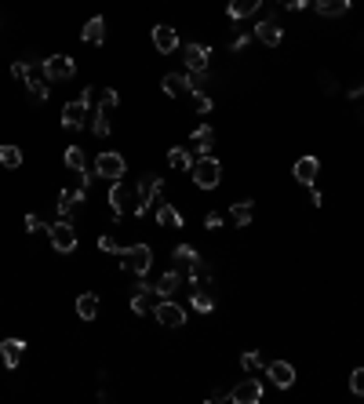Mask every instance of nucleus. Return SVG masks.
<instances>
[{
	"mask_svg": "<svg viewBox=\"0 0 364 404\" xmlns=\"http://www.w3.org/2000/svg\"><path fill=\"white\" fill-rule=\"evenodd\" d=\"M99 251H106V255H120L124 244L113 237V233H102V237H99Z\"/></svg>",
	"mask_w": 364,
	"mask_h": 404,
	"instance_id": "obj_36",
	"label": "nucleus"
},
{
	"mask_svg": "<svg viewBox=\"0 0 364 404\" xmlns=\"http://www.w3.org/2000/svg\"><path fill=\"white\" fill-rule=\"evenodd\" d=\"M99 102V110L102 113H113L117 106H120V95L113 91V88H95V99H92V106Z\"/></svg>",
	"mask_w": 364,
	"mask_h": 404,
	"instance_id": "obj_33",
	"label": "nucleus"
},
{
	"mask_svg": "<svg viewBox=\"0 0 364 404\" xmlns=\"http://www.w3.org/2000/svg\"><path fill=\"white\" fill-rule=\"evenodd\" d=\"M161 88H164L168 99H182V95H189V77H182V73H168V77L161 80Z\"/></svg>",
	"mask_w": 364,
	"mask_h": 404,
	"instance_id": "obj_24",
	"label": "nucleus"
},
{
	"mask_svg": "<svg viewBox=\"0 0 364 404\" xmlns=\"http://www.w3.org/2000/svg\"><path fill=\"white\" fill-rule=\"evenodd\" d=\"M11 77H15V80H23L26 88H30V95L40 99V102L51 95V88H48L51 80H48V73H44V62L37 66L33 58H15V62H11Z\"/></svg>",
	"mask_w": 364,
	"mask_h": 404,
	"instance_id": "obj_1",
	"label": "nucleus"
},
{
	"mask_svg": "<svg viewBox=\"0 0 364 404\" xmlns=\"http://www.w3.org/2000/svg\"><path fill=\"white\" fill-rule=\"evenodd\" d=\"M26 229H30V233H51V226L40 219V215H26Z\"/></svg>",
	"mask_w": 364,
	"mask_h": 404,
	"instance_id": "obj_39",
	"label": "nucleus"
},
{
	"mask_svg": "<svg viewBox=\"0 0 364 404\" xmlns=\"http://www.w3.org/2000/svg\"><path fill=\"white\" fill-rule=\"evenodd\" d=\"M0 168H8V172L23 168V150H18L15 142H4V146H0Z\"/></svg>",
	"mask_w": 364,
	"mask_h": 404,
	"instance_id": "obj_32",
	"label": "nucleus"
},
{
	"mask_svg": "<svg viewBox=\"0 0 364 404\" xmlns=\"http://www.w3.org/2000/svg\"><path fill=\"white\" fill-rule=\"evenodd\" d=\"M266 375H270V382L277 390H291L295 386V365H288V360H270Z\"/></svg>",
	"mask_w": 364,
	"mask_h": 404,
	"instance_id": "obj_12",
	"label": "nucleus"
},
{
	"mask_svg": "<svg viewBox=\"0 0 364 404\" xmlns=\"http://www.w3.org/2000/svg\"><path fill=\"white\" fill-rule=\"evenodd\" d=\"M317 80H320V88H325V91H328V95H335V91H339V80H335V77H332V73H320V77H317Z\"/></svg>",
	"mask_w": 364,
	"mask_h": 404,
	"instance_id": "obj_40",
	"label": "nucleus"
},
{
	"mask_svg": "<svg viewBox=\"0 0 364 404\" xmlns=\"http://www.w3.org/2000/svg\"><path fill=\"white\" fill-rule=\"evenodd\" d=\"M171 263H175L179 270H189L194 263H201V251L194 244H175L171 248Z\"/></svg>",
	"mask_w": 364,
	"mask_h": 404,
	"instance_id": "obj_26",
	"label": "nucleus"
},
{
	"mask_svg": "<svg viewBox=\"0 0 364 404\" xmlns=\"http://www.w3.org/2000/svg\"><path fill=\"white\" fill-rule=\"evenodd\" d=\"M306 4H313V0H281V8H288V11H303Z\"/></svg>",
	"mask_w": 364,
	"mask_h": 404,
	"instance_id": "obj_43",
	"label": "nucleus"
},
{
	"mask_svg": "<svg viewBox=\"0 0 364 404\" xmlns=\"http://www.w3.org/2000/svg\"><path fill=\"white\" fill-rule=\"evenodd\" d=\"M62 164H66L70 172H88V153H84L80 146H66V153H62Z\"/></svg>",
	"mask_w": 364,
	"mask_h": 404,
	"instance_id": "obj_30",
	"label": "nucleus"
},
{
	"mask_svg": "<svg viewBox=\"0 0 364 404\" xmlns=\"http://www.w3.org/2000/svg\"><path fill=\"white\" fill-rule=\"evenodd\" d=\"M194 106H197L201 117H208V113H211V95H208V91H194Z\"/></svg>",
	"mask_w": 364,
	"mask_h": 404,
	"instance_id": "obj_37",
	"label": "nucleus"
},
{
	"mask_svg": "<svg viewBox=\"0 0 364 404\" xmlns=\"http://www.w3.org/2000/svg\"><path fill=\"white\" fill-rule=\"evenodd\" d=\"M189 303H194V310H201V313H211V310H215V295H211V284H194V291H189Z\"/></svg>",
	"mask_w": 364,
	"mask_h": 404,
	"instance_id": "obj_25",
	"label": "nucleus"
},
{
	"mask_svg": "<svg viewBox=\"0 0 364 404\" xmlns=\"http://www.w3.org/2000/svg\"><path fill=\"white\" fill-rule=\"evenodd\" d=\"M127 201H132V194H127V186L117 179V182L110 186V208H113V219H124V208H127Z\"/></svg>",
	"mask_w": 364,
	"mask_h": 404,
	"instance_id": "obj_29",
	"label": "nucleus"
},
{
	"mask_svg": "<svg viewBox=\"0 0 364 404\" xmlns=\"http://www.w3.org/2000/svg\"><path fill=\"white\" fill-rule=\"evenodd\" d=\"M189 146H194L201 157H208V153H211V146H215V127H211V124L194 127V135H189Z\"/></svg>",
	"mask_w": 364,
	"mask_h": 404,
	"instance_id": "obj_19",
	"label": "nucleus"
},
{
	"mask_svg": "<svg viewBox=\"0 0 364 404\" xmlns=\"http://www.w3.org/2000/svg\"><path fill=\"white\" fill-rule=\"evenodd\" d=\"M157 299V291L149 288V284H135V291H132V313L135 317H146V313H153V303Z\"/></svg>",
	"mask_w": 364,
	"mask_h": 404,
	"instance_id": "obj_17",
	"label": "nucleus"
},
{
	"mask_svg": "<svg viewBox=\"0 0 364 404\" xmlns=\"http://www.w3.org/2000/svg\"><path fill=\"white\" fill-rule=\"evenodd\" d=\"M182 270L179 266H171L168 273H161V281L153 284V291H157V299H171V295H175V291H182Z\"/></svg>",
	"mask_w": 364,
	"mask_h": 404,
	"instance_id": "obj_14",
	"label": "nucleus"
},
{
	"mask_svg": "<svg viewBox=\"0 0 364 404\" xmlns=\"http://www.w3.org/2000/svg\"><path fill=\"white\" fill-rule=\"evenodd\" d=\"M168 168L171 172H189V168H194V157H189L182 146H171L168 150Z\"/></svg>",
	"mask_w": 364,
	"mask_h": 404,
	"instance_id": "obj_31",
	"label": "nucleus"
},
{
	"mask_svg": "<svg viewBox=\"0 0 364 404\" xmlns=\"http://www.w3.org/2000/svg\"><path fill=\"white\" fill-rule=\"evenodd\" d=\"M226 400H233V404H259L263 400V382L259 379H241L237 386L226 393Z\"/></svg>",
	"mask_w": 364,
	"mask_h": 404,
	"instance_id": "obj_8",
	"label": "nucleus"
},
{
	"mask_svg": "<svg viewBox=\"0 0 364 404\" xmlns=\"http://www.w3.org/2000/svg\"><path fill=\"white\" fill-rule=\"evenodd\" d=\"M255 40H259V44H266V48H277V44L284 40L281 23H277V18H263V23L255 26Z\"/></svg>",
	"mask_w": 364,
	"mask_h": 404,
	"instance_id": "obj_16",
	"label": "nucleus"
},
{
	"mask_svg": "<svg viewBox=\"0 0 364 404\" xmlns=\"http://www.w3.org/2000/svg\"><path fill=\"white\" fill-rule=\"evenodd\" d=\"M80 40H84V44H102V40H106V18L102 15H92L88 18V23H84V30H80Z\"/></svg>",
	"mask_w": 364,
	"mask_h": 404,
	"instance_id": "obj_20",
	"label": "nucleus"
},
{
	"mask_svg": "<svg viewBox=\"0 0 364 404\" xmlns=\"http://www.w3.org/2000/svg\"><path fill=\"white\" fill-rule=\"evenodd\" d=\"M161 194H164V179H161V175H153V172H146V175L139 179V201H135V215L142 219L146 211H149V204H157V201H161Z\"/></svg>",
	"mask_w": 364,
	"mask_h": 404,
	"instance_id": "obj_4",
	"label": "nucleus"
},
{
	"mask_svg": "<svg viewBox=\"0 0 364 404\" xmlns=\"http://www.w3.org/2000/svg\"><path fill=\"white\" fill-rule=\"evenodd\" d=\"M149 40H153V48L161 51V55H171V51H179V33H175V26H153L149 30Z\"/></svg>",
	"mask_w": 364,
	"mask_h": 404,
	"instance_id": "obj_13",
	"label": "nucleus"
},
{
	"mask_svg": "<svg viewBox=\"0 0 364 404\" xmlns=\"http://www.w3.org/2000/svg\"><path fill=\"white\" fill-rule=\"evenodd\" d=\"M350 99H353V102L364 99V84H353V88H350Z\"/></svg>",
	"mask_w": 364,
	"mask_h": 404,
	"instance_id": "obj_44",
	"label": "nucleus"
},
{
	"mask_svg": "<svg viewBox=\"0 0 364 404\" xmlns=\"http://www.w3.org/2000/svg\"><path fill=\"white\" fill-rule=\"evenodd\" d=\"M317 172H320V160H317V157H299V160L291 164V175H295L299 186H313V182H317Z\"/></svg>",
	"mask_w": 364,
	"mask_h": 404,
	"instance_id": "obj_15",
	"label": "nucleus"
},
{
	"mask_svg": "<svg viewBox=\"0 0 364 404\" xmlns=\"http://www.w3.org/2000/svg\"><path fill=\"white\" fill-rule=\"evenodd\" d=\"M251 219H255V201H237V204H230V222L233 226H251Z\"/></svg>",
	"mask_w": 364,
	"mask_h": 404,
	"instance_id": "obj_28",
	"label": "nucleus"
},
{
	"mask_svg": "<svg viewBox=\"0 0 364 404\" xmlns=\"http://www.w3.org/2000/svg\"><path fill=\"white\" fill-rule=\"evenodd\" d=\"M157 226H161V229H182V211H179L175 204L157 201Z\"/></svg>",
	"mask_w": 364,
	"mask_h": 404,
	"instance_id": "obj_21",
	"label": "nucleus"
},
{
	"mask_svg": "<svg viewBox=\"0 0 364 404\" xmlns=\"http://www.w3.org/2000/svg\"><path fill=\"white\" fill-rule=\"evenodd\" d=\"M251 40H255V33H241L237 40H233V51H244V48L251 44Z\"/></svg>",
	"mask_w": 364,
	"mask_h": 404,
	"instance_id": "obj_42",
	"label": "nucleus"
},
{
	"mask_svg": "<svg viewBox=\"0 0 364 404\" xmlns=\"http://www.w3.org/2000/svg\"><path fill=\"white\" fill-rule=\"evenodd\" d=\"M353 0H313V11L320 18H339V15H346L350 11Z\"/></svg>",
	"mask_w": 364,
	"mask_h": 404,
	"instance_id": "obj_23",
	"label": "nucleus"
},
{
	"mask_svg": "<svg viewBox=\"0 0 364 404\" xmlns=\"http://www.w3.org/2000/svg\"><path fill=\"white\" fill-rule=\"evenodd\" d=\"M241 368L255 375V372H266V360H263L259 350H248V353H241Z\"/></svg>",
	"mask_w": 364,
	"mask_h": 404,
	"instance_id": "obj_34",
	"label": "nucleus"
},
{
	"mask_svg": "<svg viewBox=\"0 0 364 404\" xmlns=\"http://www.w3.org/2000/svg\"><path fill=\"white\" fill-rule=\"evenodd\" d=\"M124 175H127V160H124V153L106 150V153L95 157V179H110V182H117V179H124Z\"/></svg>",
	"mask_w": 364,
	"mask_h": 404,
	"instance_id": "obj_6",
	"label": "nucleus"
},
{
	"mask_svg": "<svg viewBox=\"0 0 364 404\" xmlns=\"http://www.w3.org/2000/svg\"><path fill=\"white\" fill-rule=\"evenodd\" d=\"M77 317L80 321H95L99 317V295L95 291H80L77 295Z\"/></svg>",
	"mask_w": 364,
	"mask_h": 404,
	"instance_id": "obj_27",
	"label": "nucleus"
},
{
	"mask_svg": "<svg viewBox=\"0 0 364 404\" xmlns=\"http://www.w3.org/2000/svg\"><path fill=\"white\" fill-rule=\"evenodd\" d=\"M350 393L364 397V368H353V372H350Z\"/></svg>",
	"mask_w": 364,
	"mask_h": 404,
	"instance_id": "obj_38",
	"label": "nucleus"
},
{
	"mask_svg": "<svg viewBox=\"0 0 364 404\" xmlns=\"http://www.w3.org/2000/svg\"><path fill=\"white\" fill-rule=\"evenodd\" d=\"M222 215H219V211H208V215H204V229H222Z\"/></svg>",
	"mask_w": 364,
	"mask_h": 404,
	"instance_id": "obj_41",
	"label": "nucleus"
},
{
	"mask_svg": "<svg viewBox=\"0 0 364 404\" xmlns=\"http://www.w3.org/2000/svg\"><path fill=\"white\" fill-rule=\"evenodd\" d=\"M26 357V343L23 339H4L0 343V360H4V368H18Z\"/></svg>",
	"mask_w": 364,
	"mask_h": 404,
	"instance_id": "obj_18",
	"label": "nucleus"
},
{
	"mask_svg": "<svg viewBox=\"0 0 364 404\" xmlns=\"http://www.w3.org/2000/svg\"><path fill=\"white\" fill-rule=\"evenodd\" d=\"M92 117V106L84 102V99H73L62 106V127H70V132H77V127H84Z\"/></svg>",
	"mask_w": 364,
	"mask_h": 404,
	"instance_id": "obj_9",
	"label": "nucleus"
},
{
	"mask_svg": "<svg viewBox=\"0 0 364 404\" xmlns=\"http://www.w3.org/2000/svg\"><path fill=\"white\" fill-rule=\"evenodd\" d=\"M51 248L58 251V255H70V251H77V244H80V237H77V226H73V219H58V222H51Z\"/></svg>",
	"mask_w": 364,
	"mask_h": 404,
	"instance_id": "obj_5",
	"label": "nucleus"
},
{
	"mask_svg": "<svg viewBox=\"0 0 364 404\" xmlns=\"http://www.w3.org/2000/svg\"><path fill=\"white\" fill-rule=\"evenodd\" d=\"M92 132H95L99 139H106V135H110V113L95 110V113H92Z\"/></svg>",
	"mask_w": 364,
	"mask_h": 404,
	"instance_id": "obj_35",
	"label": "nucleus"
},
{
	"mask_svg": "<svg viewBox=\"0 0 364 404\" xmlns=\"http://www.w3.org/2000/svg\"><path fill=\"white\" fill-rule=\"evenodd\" d=\"M153 321L161 324V328H182L189 317H186V310L179 306V303H171V299H161L157 306H153Z\"/></svg>",
	"mask_w": 364,
	"mask_h": 404,
	"instance_id": "obj_7",
	"label": "nucleus"
},
{
	"mask_svg": "<svg viewBox=\"0 0 364 404\" xmlns=\"http://www.w3.org/2000/svg\"><path fill=\"white\" fill-rule=\"evenodd\" d=\"M259 8H263V0H230V4H226V15L233 18V23H241V18H251Z\"/></svg>",
	"mask_w": 364,
	"mask_h": 404,
	"instance_id": "obj_22",
	"label": "nucleus"
},
{
	"mask_svg": "<svg viewBox=\"0 0 364 404\" xmlns=\"http://www.w3.org/2000/svg\"><path fill=\"white\" fill-rule=\"evenodd\" d=\"M44 73H48V80H70L73 73H77V62H73V55H48L44 58Z\"/></svg>",
	"mask_w": 364,
	"mask_h": 404,
	"instance_id": "obj_10",
	"label": "nucleus"
},
{
	"mask_svg": "<svg viewBox=\"0 0 364 404\" xmlns=\"http://www.w3.org/2000/svg\"><path fill=\"white\" fill-rule=\"evenodd\" d=\"M182 62H186L189 73H208V66H211V48H204V44H186V48H182Z\"/></svg>",
	"mask_w": 364,
	"mask_h": 404,
	"instance_id": "obj_11",
	"label": "nucleus"
},
{
	"mask_svg": "<svg viewBox=\"0 0 364 404\" xmlns=\"http://www.w3.org/2000/svg\"><path fill=\"white\" fill-rule=\"evenodd\" d=\"M120 270L132 273V277H146V273L153 270V248H149V244H124Z\"/></svg>",
	"mask_w": 364,
	"mask_h": 404,
	"instance_id": "obj_2",
	"label": "nucleus"
},
{
	"mask_svg": "<svg viewBox=\"0 0 364 404\" xmlns=\"http://www.w3.org/2000/svg\"><path fill=\"white\" fill-rule=\"evenodd\" d=\"M189 175H194V182H197L201 189H215V186L222 182V160L208 153V157L194 160V168H189Z\"/></svg>",
	"mask_w": 364,
	"mask_h": 404,
	"instance_id": "obj_3",
	"label": "nucleus"
}]
</instances>
